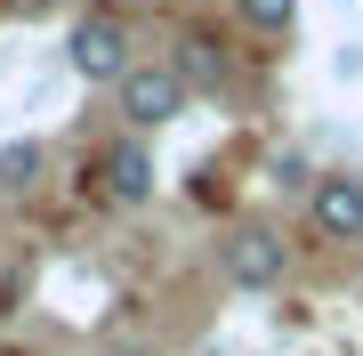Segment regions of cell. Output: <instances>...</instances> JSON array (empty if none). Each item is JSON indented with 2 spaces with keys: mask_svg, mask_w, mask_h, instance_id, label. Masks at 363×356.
I'll use <instances>...</instances> for the list:
<instances>
[{
  "mask_svg": "<svg viewBox=\"0 0 363 356\" xmlns=\"http://www.w3.org/2000/svg\"><path fill=\"white\" fill-rule=\"evenodd\" d=\"M113 106H121L130 130H169V122L186 114V73L169 65V57H138V65L113 81Z\"/></svg>",
  "mask_w": 363,
  "mask_h": 356,
  "instance_id": "1",
  "label": "cell"
},
{
  "mask_svg": "<svg viewBox=\"0 0 363 356\" xmlns=\"http://www.w3.org/2000/svg\"><path fill=\"white\" fill-rule=\"evenodd\" d=\"M65 65H73L81 81H97V90H113V81L130 73L138 57H130V33H121L113 16H81L73 41H65Z\"/></svg>",
  "mask_w": 363,
  "mask_h": 356,
  "instance_id": "2",
  "label": "cell"
},
{
  "mask_svg": "<svg viewBox=\"0 0 363 356\" xmlns=\"http://www.w3.org/2000/svg\"><path fill=\"white\" fill-rule=\"evenodd\" d=\"M121 356H154V348H138V340H130V348H121Z\"/></svg>",
  "mask_w": 363,
  "mask_h": 356,
  "instance_id": "10",
  "label": "cell"
},
{
  "mask_svg": "<svg viewBox=\"0 0 363 356\" xmlns=\"http://www.w3.org/2000/svg\"><path fill=\"white\" fill-rule=\"evenodd\" d=\"M40 171H49V154H40L33 138H9V146H0V195H33Z\"/></svg>",
  "mask_w": 363,
  "mask_h": 356,
  "instance_id": "6",
  "label": "cell"
},
{
  "mask_svg": "<svg viewBox=\"0 0 363 356\" xmlns=\"http://www.w3.org/2000/svg\"><path fill=\"white\" fill-rule=\"evenodd\" d=\"M105 195L113 203H154V154H145L138 138H121L113 154H105Z\"/></svg>",
  "mask_w": 363,
  "mask_h": 356,
  "instance_id": "5",
  "label": "cell"
},
{
  "mask_svg": "<svg viewBox=\"0 0 363 356\" xmlns=\"http://www.w3.org/2000/svg\"><path fill=\"white\" fill-rule=\"evenodd\" d=\"M169 65L186 73V90H194V81H202V90H218V81H226V65H218V41H202V33H186Z\"/></svg>",
  "mask_w": 363,
  "mask_h": 356,
  "instance_id": "7",
  "label": "cell"
},
{
  "mask_svg": "<svg viewBox=\"0 0 363 356\" xmlns=\"http://www.w3.org/2000/svg\"><path fill=\"white\" fill-rule=\"evenodd\" d=\"M307 211H315V235L323 243H363V171H323Z\"/></svg>",
  "mask_w": 363,
  "mask_h": 356,
  "instance_id": "4",
  "label": "cell"
},
{
  "mask_svg": "<svg viewBox=\"0 0 363 356\" xmlns=\"http://www.w3.org/2000/svg\"><path fill=\"white\" fill-rule=\"evenodd\" d=\"M218 267H226L234 291H274V284H283V267H291V251H283L274 227H234L226 251H218Z\"/></svg>",
  "mask_w": 363,
  "mask_h": 356,
  "instance_id": "3",
  "label": "cell"
},
{
  "mask_svg": "<svg viewBox=\"0 0 363 356\" xmlns=\"http://www.w3.org/2000/svg\"><path fill=\"white\" fill-rule=\"evenodd\" d=\"M234 9H242L250 33H291L298 25V0H234Z\"/></svg>",
  "mask_w": 363,
  "mask_h": 356,
  "instance_id": "8",
  "label": "cell"
},
{
  "mask_svg": "<svg viewBox=\"0 0 363 356\" xmlns=\"http://www.w3.org/2000/svg\"><path fill=\"white\" fill-rule=\"evenodd\" d=\"M65 0H16V16H57Z\"/></svg>",
  "mask_w": 363,
  "mask_h": 356,
  "instance_id": "9",
  "label": "cell"
}]
</instances>
